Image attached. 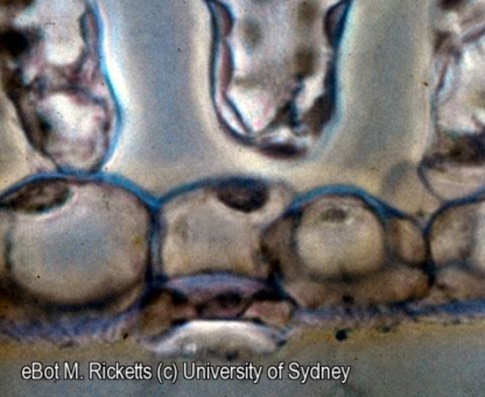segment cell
<instances>
[{
    "instance_id": "1",
    "label": "cell",
    "mask_w": 485,
    "mask_h": 397,
    "mask_svg": "<svg viewBox=\"0 0 485 397\" xmlns=\"http://www.w3.org/2000/svg\"><path fill=\"white\" fill-rule=\"evenodd\" d=\"M68 186L62 181L43 179L26 183L5 197V208L22 214H43L67 202Z\"/></svg>"
},
{
    "instance_id": "2",
    "label": "cell",
    "mask_w": 485,
    "mask_h": 397,
    "mask_svg": "<svg viewBox=\"0 0 485 397\" xmlns=\"http://www.w3.org/2000/svg\"><path fill=\"white\" fill-rule=\"evenodd\" d=\"M219 201L229 208L242 212L261 210L268 200V190L265 184L251 179H233L218 186Z\"/></svg>"
},
{
    "instance_id": "3",
    "label": "cell",
    "mask_w": 485,
    "mask_h": 397,
    "mask_svg": "<svg viewBox=\"0 0 485 397\" xmlns=\"http://www.w3.org/2000/svg\"><path fill=\"white\" fill-rule=\"evenodd\" d=\"M449 158L460 165H482L485 162V144L472 137L461 139L451 148Z\"/></svg>"
},
{
    "instance_id": "4",
    "label": "cell",
    "mask_w": 485,
    "mask_h": 397,
    "mask_svg": "<svg viewBox=\"0 0 485 397\" xmlns=\"http://www.w3.org/2000/svg\"><path fill=\"white\" fill-rule=\"evenodd\" d=\"M1 46L8 57L17 59L25 53L29 43L22 33L15 31V29H8V31H4L3 36H1Z\"/></svg>"
},
{
    "instance_id": "5",
    "label": "cell",
    "mask_w": 485,
    "mask_h": 397,
    "mask_svg": "<svg viewBox=\"0 0 485 397\" xmlns=\"http://www.w3.org/2000/svg\"><path fill=\"white\" fill-rule=\"evenodd\" d=\"M331 113V103L326 97L319 99L313 109L308 113V123L310 126L317 130L327 121L328 117Z\"/></svg>"
},
{
    "instance_id": "6",
    "label": "cell",
    "mask_w": 485,
    "mask_h": 397,
    "mask_svg": "<svg viewBox=\"0 0 485 397\" xmlns=\"http://www.w3.org/2000/svg\"><path fill=\"white\" fill-rule=\"evenodd\" d=\"M296 69L298 74L303 77L310 76L314 70V55L310 50H300L296 55Z\"/></svg>"
},
{
    "instance_id": "7",
    "label": "cell",
    "mask_w": 485,
    "mask_h": 397,
    "mask_svg": "<svg viewBox=\"0 0 485 397\" xmlns=\"http://www.w3.org/2000/svg\"><path fill=\"white\" fill-rule=\"evenodd\" d=\"M341 19H343L341 6H336L327 15V19H326V31H327V36L331 38V40L338 39V31L341 29V26H338V22H340Z\"/></svg>"
},
{
    "instance_id": "8",
    "label": "cell",
    "mask_w": 485,
    "mask_h": 397,
    "mask_svg": "<svg viewBox=\"0 0 485 397\" xmlns=\"http://www.w3.org/2000/svg\"><path fill=\"white\" fill-rule=\"evenodd\" d=\"M4 84L5 90L11 98L15 99L20 97L22 85L18 71H11L10 74H5Z\"/></svg>"
},
{
    "instance_id": "9",
    "label": "cell",
    "mask_w": 485,
    "mask_h": 397,
    "mask_svg": "<svg viewBox=\"0 0 485 397\" xmlns=\"http://www.w3.org/2000/svg\"><path fill=\"white\" fill-rule=\"evenodd\" d=\"M315 15H317V5L314 4L313 1L307 0L300 5L299 20L303 25H310L314 22Z\"/></svg>"
},
{
    "instance_id": "10",
    "label": "cell",
    "mask_w": 485,
    "mask_h": 397,
    "mask_svg": "<svg viewBox=\"0 0 485 397\" xmlns=\"http://www.w3.org/2000/svg\"><path fill=\"white\" fill-rule=\"evenodd\" d=\"M32 3V0H1V4L4 8L13 11H22L29 8Z\"/></svg>"
},
{
    "instance_id": "11",
    "label": "cell",
    "mask_w": 485,
    "mask_h": 397,
    "mask_svg": "<svg viewBox=\"0 0 485 397\" xmlns=\"http://www.w3.org/2000/svg\"><path fill=\"white\" fill-rule=\"evenodd\" d=\"M463 0H442V8L444 10H453V8H456L457 6H460L461 3Z\"/></svg>"
}]
</instances>
